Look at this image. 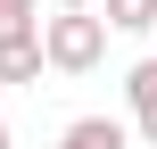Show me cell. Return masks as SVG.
Here are the masks:
<instances>
[{
  "label": "cell",
  "mask_w": 157,
  "mask_h": 149,
  "mask_svg": "<svg viewBox=\"0 0 157 149\" xmlns=\"http://www.w3.org/2000/svg\"><path fill=\"white\" fill-rule=\"evenodd\" d=\"M124 100H132V133L157 149V58H141V66L124 75Z\"/></svg>",
  "instance_id": "obj_3"
},
{
  "label": "cell",
  "mask_w": 157,
  "mask_h": 149,
  "mask_svg": "<svg viewBox=\"0 0 157 149\" xmlns=\"http://www.w3.org/2000/svg\"><path fill=\"white\" fill-rule=\"evenodd\" d=\"M41 50H50L58 75H91V66L108 58V17H91V8H58V17H41Z\"/></svg>",
  "instance_id": "obj_1"
},
{
  "label": "cell",
  "mask_w": 157,
  "mask_h": 149,
  "mask_svg": "<svg viewBox=\"0 0 157 149\" xmlns=\"http://www.w3.org/2000/svg\"><path fill=\"white\" fill-rule=\"evenodd\" d=\"M41 66H50V50H41V25H17V33H0V83H41Z\"/></svg>",
  "instance_id": "obj_2"
},
{
  "label": "cell",
  "mask_w": 157,
  "mask_h": 149,
  "mask_svg": "<svg viewBox=\"0 0 157 149\" xmlns=\"http://www.w3.org/2000/svg\"><path fill=\"white\" fill-rule=\"evenodd\" d=\"M58 149H132V133H124L116 116H75V124L58 133Z\"/></svg>",
  "instance_id": "obj_4"
},
{
  "label": "cell",
  "mask_w": 157,
  "mask_h": 149,
  "mask_svg": "<svg viewBox=\"0 0 157 149\" xmlns=\"http://www.w3.org/2000/svg\"><path fill=\"white\" fill-rule=\"evenodd\" d=\"M50 8H99V0H50Z\"/></svg>",
  "instance_id": "obj_7"
},
{
  "label": "cell",
  "mask_w": 157,
  "mask_h": 149,
  "mask_svg": "<svg viewBox=\"0 0 157 149\" xmlns=\"http://www.w3.org/2000/svg\"><path fill=\"white\" fill-rule=\"evenodd\" d=\"M0 149H8V124H0Z\"/></svg>",
  "instance_id": "obj_8"
},
{
  "label": "cell",
  "mask_w": 157,
  "mask_h": 149,
  "mask_svg": "<svg viewBox=\"0 0 157 149\" xmlns=\"http://www.w3.org/2000/svg\"><path fill=\"white\" fill-rule=\"evenodd\" d=\"M33 8H41V0H0V33H17V25H41Z\"/></svg>",
  "instance_id": "obj_6"
},
{
  "label": "cell",
  "mask_w": 157,
  "mask_h": 149,
  "mask_svg": "<svg viewBox=\"0 0 157 149\" xmlns=\"http://www.w3.org/2000/svg\"><path fill=\"white\" fill-rule=\"evenodd\" d=\"M108 33H157V0H99Z\"/></svg>",
  "instance_id": "obj_5"
}]
</instances>
